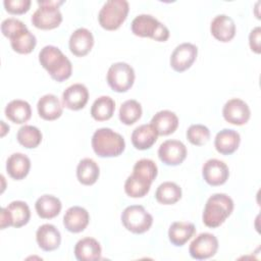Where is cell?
<instances>
[{
    "label": "cell",
    "mask_w": 261,
    "mask_h": 261,
    "mask_svg": "<svg viewBox=\"0 0 261 261\" xmlns=\"http://www.w3.org/2000/svg\"><path fill=\"white\" fill-rule=\"evenodd\" d=\"M99 174L100 168L93 159L84 158L79 162L76 167V177L82 185H94L97 181Z\"/></svg>",
    "instance_id": "obj_30"
},
{
    "label": "cell",
    "mask_w": 261,
    "mask_h": 261,
    "mask_svg": "<svg viewBox=\"0 0 261 261\" xmlns=\"http://www.w3.org/2000/svg\"><path fill=\"white\" fill-rule=\"evenodd\" d=\"M27 25L19 19H16L14 17L6 18L1 23V32L6 38H10L12 35L17 33L19 30L25 28Z\"/></svg>",
    "instance_id": "obj_39"
},
{
    "label": "cell",
    "mask_w": 261,
    "mask_h": 261,
    "mask_svg": "<svg viewBox=\"0 0 261 261\" xmlns=\"http://www.w3.org/2000/svg\"><path fill=\"white\" fill-rule=\"evenodd\" d=\"M159 159L166 165L176 166L182 163L187 157V148L178 140H167L158 149Z\"/></svg>",
    "instance_id": "obj_11"
},
{
    "label": "cell",
    "mask_w": 261,
    "mask_h": 261,
    "mask_svg": "<svg viewBox=\"0 0 261 261\" xmlns=\"http://www.w3.org/2000/svg\"><path fill=\"white\" fill-rule=\"evenodd\" d=\"M198 55V48L192 43H182L175 47L170 56V66L177 72L190 68Z\"/></svg>",
    "instance_id": "obj_12"
},
{
    "label": "cell",
    "mask_w": 261,
    "mask_h": 261,
    "mask_svg": "<svg viewBox=\"0 0 261 261\" xmlns=\"http://www.w3.org/2000/svg\"><path fill=\"white\" fill-rule=\"evenodd\" d=\"M31 218L29 205L23 201H13L7 207L1 209V229L7 226L21 227L25 225Z\"/></svg>",
    "instance_id": "obj_9"
},
{
    "label": "cell",
    "mask_w": 261,
    "mask_h": 261,
    "mask_svg": "<svg viewBox=\"0 0 261 261\" xmlns=\"http://www.w3.org/2000/svg\"><path fill=\"white\" fill-rule=\"evenodd\" d=\"M222 115L227 122L234 125H243L250 119L251 111L245 101L239 98H232L224 104Z\"/></svg>",
    "instance_id": "obj_13"
},
{
    "label": "cell",
    "mask_w": 261,
    "mask_h": 261,
    "mask_svg": "<svg viewBox=\"0 0 261 261\" xmlns=\"http://www.w3.org/2000/svg\"><path fill=\"white\" fill-rule=\"evenodd\" d=\"M151 184L150 180L133 172L124 182V192L132 198H142L149 193Z\"/></svg>",
    "instance_id": "obj_32"
},
{
    "label": "cell",
    "mask_w": 261,
    "mask_h": 261,
    "mask_svg": "<svg viewBox=\"0 0 261 261\" xmlns=\"http://www.w3.org/2000/svg\"><path fill=\"white\" fill-rule=\"evenodd\" d=\"M218 250L217 238L209 232L198 234L191 243L189 253L192 258L204 260L213 257Z\"/></svg>",
    "instance_id": "obj_10"
},
{
    "label": "cell",
    "mask_w": 261,
    "mask_h": 261,
    "mask_svg": "<svg viewBox=\"0 0 261 261\" xmlns=\"http://www.w3.org/2000/svg\"><path fill=\"white\" fill-rule=\"evenodd\" d=\"M134 35L142 38H151L158 42H165L169 38V30L157 18L150 14L136 16L130 24Z\"/></svg>",
    "instance_id": "obj_4"
},
{
    "label": "cell",
    "mask_w": 261,
    "mask_h": 261,
    "mask_svg": "<svg viewBox=\"0 0 261 261\" xmlns=\"http://www.w3.org/2000/svg\"><path fill=\"white\" fill-rule=\"evenodd\" d=\"M260 40H261V28L256 27L253 29L249 35V45L253 52L259 54L260 50Z\"/></svg>",
    "instance_id": "obj_40"
},
{
    "label": "cell",
    "mask_w": 261,
    "mask_h": 261,
    "mask_svg": "<svg viewBox=\"0 0 261 261\" xmlns=\"http://www.w3.org/2000/svg\"><path fill=\"white\" fill-rule=\"evenodd\" d=\"M89 100V91L83 84H73L62 93V104L70 110L83 109Z\"/></svg>",
    "instance_id": "obj_15"
},
{
    "label": "cell",
    "mask_w": 261,
    "mask_h": 261,
    "mask_svg": "<svg viewBox=\"0 0 261 261\" xmlns=\"http://www.w3.org/2000/svg\"><path fill=\"white\" fill-rule=\"evenodd\" d=\"M135 70L125 62L113 63L107 71V83L109 87L117 92L124 93L128 91L135 82Z\"/></svg>",
    "instance_id": "obj_8"
},
{
    "label": "cell",
    "mask_w": 261,
    "mask_h": 261,
    "mask_svg": "<svg viewBox=\"0 0 261 261\" xmlns=\"http://www.w3.org/2000/svg\"><path fill=\"white\" fill-rule=\"evenodd\" d=\"M37 109L40 117L45 120H55L62 114V105L53 94L42 96L38 101Z\"/></svg>",
    "instance_id": "obj_23"
},
{
    "label": "cell",
    "mask_w": 261,
    "mask_h": 261,
    "mask_svg": "<svg viewBox=\"0 0 261 261\" xmlns=\"http://www.w3.org/2000/svg\"><path fill=\"white\" fill-rule=\"evenodd\" d=\"M142 116V106L137 100H126L119 108V119L125 125H132Z\"/></svg>",
    "instance_id": "obj_35"
},
{
    "label": "cell",
    "mask_w": 261,
    "mask_h": 261,
    "mask_svg": "<svg viewBox=\"0 0 261 261\" xmlns=\"http://www.w3.org/2000/svg\"><path fill=\"white\" fill-rule=\"evenodd\" d=\"M89 212L81 206H72L68 208L63 216V225L73 233L83 231L89 224Z\"/></svg>",
    "instance_id": "obj_18"
},
{
    "label": "cell",
    "mask_w": 261,
    "mask_h": 261,
    "mask_svg": "<svg viewBox=\"0 0 261 261\" xmlns=\"http://www.w3.org/2000/svg\"><path fill=\"white\" fill-rule=\"evenodd\" d=\"M101 254V246L99 242L93 238H84L75 244L74 255L80 261L100 260Z\"/></svg>",
    "instance_id": "obj_22"
},
{
    "label": "cell",
    "mask_w": 261,
    "mask_h": 261,
    "mask_svg": "<svg viewBox=\"0 0 261 261\" xmlns=\"http://www.w3.org/2000/svg\"><path fill=\"white\" fill-rule=\"evenodd\" d=\"M233 210V201L226 194L217 193L209 197L206 202L202 219L206 226L215 228L220 226Z\"/></svg>",
    "instance_id": "obj_2"
},
{
    "label": "cell",
    "mask_w": 261,
    "mask_h": 261,
    "mask_svg": "<svg viewBox=\"0 0 261 261\" xmlns=\"http://www.w3.org/2000/svg\"><path fill=\"white\" fill-rule=\"evenodd\" d=\"M16 139L18 143L28 149L37 148L42 142L41 130L34 125H22L17 134Z\"/></svg>",
    "instance_id": "obj_34"
},
{
    "label": "cell",
    "mask_w": 261,
    "mask_h": 261,
    "mask_svg": "<svg viewBox=\"0 0 261 261\" xmlns=\"http://www.w3.org/2000/svg\"><path fill=\"white\" fill-rule=\"evenodd\" d=\"M241 142L240 134L230 128H223L216 134L214 146L218 153L222 155H230L236 152Z\"/></svg>",
    "instance_id": "obj_20"
},
{
    "label": "cell",
    "mask_w": 261,
    "mask_h": 261,
    "mask_svg": "<svg viewBox=\"0 0 261 261\" xmlns=\"http://www.w3.org/2000/svg\"><path fill=\"white\" fill-rule=\"evenodd\" d=\"M210 31L216 40L226 43L231 41L236 35V23L228 15L218 14L212 19Z\"/></svg>",
    "instance_id": "obj_16"
},
{
    "label": "cell",
    "mask_w": 261,
    "mask_h": 261,
    "mask_svg": "<svg viewBox=\"0 0 261 261\" xmlns=\"http://www.w3.org/2000/svg\"><path fill=\"white\" fill-rule=\"evenodd\" d=\"M155 198L163 205L175 204L181 198V189L175 182L164 181L158 186Z\"/></svg>",
    "instance_id": "obj_33"
},
{
    "label": "cell",
    "mask_w": 261,
    "mask_h": 261,
    "mask_svg": "<svg viewBox=\"0 0 261 261\" xmlns=\"http://www.w3.org/2000/svg\"><path fill=\"white\" fill-rule=\"evenodd\" d=\"M64 1H38L39 8L32 15V23L40 30H52L62 21V14L59 10V5Z\"/></svg>",
    "instance_id": "obj_6"
},
{
    "label": "cell",
    "mask_w": 261,
    "mask_h": 261,
    "mask_svg": "<svg viewBox=\"0 0 261 261\" xmlns=\"http://www.w3.org/2000/svg\"><path fill=\"white\" fill-rule=\"evenodd\" d=\"M114 110V100L109 96H101L94 101L91 107V115L97 121H105L112 117Z\"/></svg>",
    "instance_id": "obj_31"
},
{
    "label": "cell",
    "mask_w": 261,
    "mask_h": 261,
    "mask_svg": "<svg viewBox=\"0 0 261 261\" xmlns=\"http://www.w3.org/2000/svg\"><path fill=\"white\" fill-rule=\"evenodd\" d=\"M5 10L11 14H23L31 7V0H5L3 2Z\"/></svg>",
    "instance_id": "obj_38"
},
{
    "label": "cell",
    "mask_w": 261,
    "mask_h": 261,
    "mask_svg": "<svg viewBox=\"0 0 261 261\" xmlns=\"http://www.w3.org/2000/svg\"><path fill=\"white\" fill-rule=\"evenodd\" d=\"M92 148L99 157H116L124 151L125 142L120 134L109 127H101L92 137Z\"/></svg>",
    "instance_id": "obj_3"
},
{
    "label": "cell",
    "mask_w": 261,
    "mask_h": 261,
    "mask_svg": "<svg viewBox=\"0 0 261 261\" xmlns=\"http://www.w3.org/2000/svg\"><path fill=\"white\" fill-rule=\"evenodd\" d=\"M129 10L125 0H108L104 3L98 14L100 25L107 31H115L126 19Z\"/></svg>",
    "instance_id": "obj_5"
},
{
    "label": "cell",
    "mask_w": 261,
    "mask_h": 261,
    "mask_svg": "<svg viewBox=\"0 0 261 261\" xmlns=\"http://www.w3.org/2000/svg\"><path fill=\"white\" fill-rule=\"evenodd\" d=\"M202 174L204 180L210 186H221L229 176L227 165L219 159H209L202 167Z\"/></svg>",
    "instance_id": "obj_14"
},
{
    "label": "cell",
    "mask_w": 261,
    "mask_h": 261,
    "mask_svg": "<svg viewBox=\"0 0 261 261\" xmlns=\"http://www.w3.org/2000/svg\"><path fill=\"white\" fill-rule=\"evenodd\" d=\"M9 40L11 48L19 54L31 53L37 45V39L35 35L31 33L27 27L12 35Z\"/></svg>",
    "instance_id": "obj_29"
},
{
    "label": "cell",
    "mask_w": 261,
    "mask_h": 261,
    "mask_svg": "<svg viewBox=\"0 0 261 261\" xmlns=\"http://www.w3.org/2000/svg\"><path fill=\"white\" fill-rule=\"evenodd\" d=\"M5 115L10 121L21 124L27 122L31 118L32 108L27 101L15 99L10 101L6 105Z\"/></svg>",
    "instance_id": "obj_27"
},
{
    "label": "cell",
    "mask_w": 261,
    "mask_h": 261,
    "mask_svg": "<svg viewBox=\"0 0 261 261\" xmlns=\"http://www.w3.org/2000/svg\"><path fill=\"white\" fill-rule=\"evenodd\" d=\"M188 141L195 146H202L210 139V130L204 124H192L187 130Z\"/></svg>",
    "instance_id": "obj_36"
},
{
    "label": "cell",
    "mask_w": 261,
    "mask_h": 261,
    "mask_svg": "<svg viewBox=\"0 0 261 261\" xmlns=\"http://www.w3.org/2000/svg\"><path fill=\"white\" fill-rule=\"evenodd\" d=\"M133 172L136 174H139V175L145 177L146 179L150 180L151 182H153V180L157 176L158 168H157L156 163L153 160L143 158L135 163Z\"/></svg>",
    "instance_id": "obj_37"
},
{
    "label": "cell",
    "mask_w": 261,
    "mask_h": 261,
    "mask_svg": "<svg viewBox=\"0 0 261 261\" xmlns=\"http://www.w3.org/2000/svg\"><path fill=\"white\" fill-rule=\"evenodd\" d=\"M36 240L39 247L43 251L50 252L59 248L61 243V234L56 226L45 223L37 229Z\"/></svg>",
    "instance_id": "obj_19"
},
{
    "label": "cell",
    "mask_w": 261,
    "mask_h": 261,
    "mask_svg": "<svg viewBox=\"0 0 261 261\" xmlns=\"http://www.w3.org/2000/svg\"><path fill=\"white\" fill-rule=\"evenodd\" d=\"M123 226L133 233H144L150 229L153 216L141 205L127 206L121 213Z\"/></svg>",
    "instance_id": "obj_7"
},
{
    "label": "cell",
    "mask_w": 261,
    "mask_h": 261,
    "mask_svg": "<svg viewBox=\"0 0 261 261\" xmlns=\"http://www.w3.org/2000/svg\"><path fill=\"white\" fill-rule=\"evenodd\" d=\"M31 168L30 158L22 153L11 154L6 162V170L10 177L16 180L24 178Z\"/></svg>",
    "instance_id": "obj_25"
},
{
    "label": "cell",
    "mask_w": 261,
    "mask_h": 261,
    "mask_svg": "<svg viewBox=\"0 0 261 261\" xmlns=\"http://www.w3.org/2000/svg\"><path fill=\"white\" fill-rule=\"evenodd\" d=\"M39 61L50 76L58 83L66 81L71 75L72 65L70 60L55 46L47 45L41 49Z\"/></svg>",
    "instance_id": "obj_1"
},
{
    "label": "cell",
    "mask_w": 261,
    "mask_h": 261,
    "mask_svg": "<svg viewBox=\"0 0 261 261\" xmlns=\"http://www.w3.org/2000/svg\"><path fill=\"white\" fill-rule=\"evenodd\" d=\"M150 123L154 126L158 136H168L176 130L178 117L170 110H161L152 117Z\"/></svg>",
    "instance_id": "obj_21"
},
{
    "label": "cell",
    "mask_w": 261,
    "mask_h": 261,
    "mask_svg": "<svg viewBox=\"0 0 261 261\" xmlns=\"http://www.w3.org/2000/svg\"><path fill=\"white\" fill-rule=\"evenodd\" d=\"M157 138L158 134L151 123L142 124L134 129L132 134V143L138 150H147L156 143Z\"/></svg>",
    "instance_id": "obj_24"
},
{
    "label": "cell",
    "mask_w": 261,
    "mask_h": 261,
    "mask_svg": "<svg viewBox=\"0 0 261 261\" xmlns=\"http://www.w3.org/2000/svg\"><path fill=\"white\" fill-rule=\"evenodd\" d=\"M35 208L37 214L43 219H51L56 217L62 208L60 200L52 195H43L36 201Z\"/></svg>",
    "instance_id": "obj_28"
},
{
    "label": "cell",
    "mask_w": 261,
    "mask_h": 261,
    "mask_svg": "<svg viewBox=\"0 0 261 261\" xmlns=\"http://www.w3.org/2000/svg\"><path fill=\"white\" fill-rule=\"evenodd\" d=\"M93 46V34L86 28L76 29L69 38L70 52L77 57H83L87 55L92 50Z\"/></svg>",
    "instance_id": "obj_17"
},
{
    "label": "cell",
    "mask_w": 261,
    "mask_h": 261,
    "mask_svg": "<svg viewBox=\"0 0 261 261\" xmlns=\"http://www.w3.org/2000/svg\"><path fill=\"white\" fill-rule=\"evenodd\" d=\"M196 232L194 223L187 221H175L168 229V239L176 247L184 246Z\"/></svg>",
    "instance_id": "obj_26"
}]
</instances>
